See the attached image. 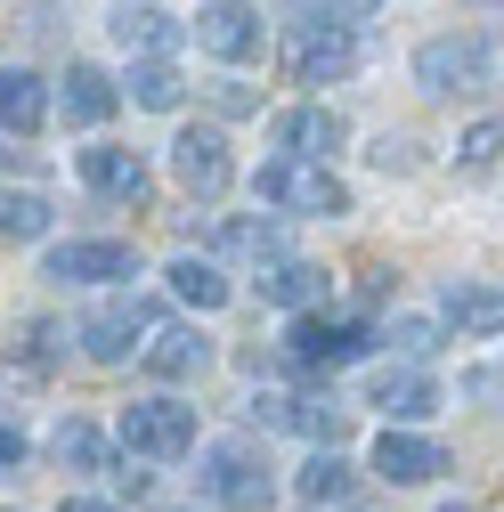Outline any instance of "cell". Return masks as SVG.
Returning a JSON list of instances; mask_svg holds the SVG:
<instances>
[{"mask_svg": "<svg viewBox=\"0 0 504 512\" xmlns=\"http://www.w3.org/2000/svg\"><path fill=\"white\" fill-rule=\"evenodd\" d=\"M252 196H261L269 212H293V220H342L350 212V187L318 155H269L261 171H252Z\"/></svg>", "mask_w": 504, "mask_h": 512, "instance_id": "6da1fadb", "label": "cell"}, {"mask_svg": "<svg viewBox=\"0 0 504 512\" xmlns=\"http://www.w3.org/2000/svg\"><path fill=\"white\" fill-rule=\"evenodd\" d=\"M277 66H285V82H309V90L350 82V74H358V25H334V17H293V25H285V41H277Z\"/></svg>", "mask_w": 504, "mask_h": 512, "instance_id": "7a4b0ae2", "label": "cell"}, {"mask_svg": "<svg viewBox=\"0 0 504 512\" xmlns=\"http://www.w3.org/2000/svg\"><path fill=\"white\" fill-rule=\"evenodd\" d=\"M196 480H204V504L212 512H261L277 496V472H269V456L252 439H212L204 464H196Z\"/></svg>", "mask_w": 504, "mask_h": 512, "instance_id": "3957f363", "label": "cell"}, {"mask_svg": "<svg viewBox=\"0 0 504 512\" xmlns=\"http://www.w3.org/2000/svg\"><path fill=\"white\" fill-rule=\"evenodd\" d=\"M415 82H423L431 98H480V90L496 82V49H488L480 33H431V41L415 49Z\"/></svg>", "mask_w": 504, "mask_h": 512, "instance_id": "277c9868", "label": "cell"}, {"mask_svg": "<svg viewBox=\"0 0 504 512\" xmlns=\"http://www.w3.org/2000/svg\"><path fill=\"white\" fill-rule=\"evenodd\" d=\"M122 447L147 456V464L196 456V407H187V399H139V407H122Z\"/></svg>", "mask_w": 504, "mask_h": 512, "instance_id": "5b68a950", "label": "cell"}, {"mask_svg": "<svg viewBox=\"0 0 504 512\" xmlns=\"http://www.w3.org/2000/svg\"><path fill=\"white\" fill-rule=\"evenodd\" d=\"M155 326H163L155 301L114 293V301H98V309L82 317V350H90L98 366H122V358H139V350H147V334H155Z\"/></svg>", "mask_w": 504, "mask_h": 512, "instance_id": "8992f818", "label": "cell"}, {"mask_svg": "<svg viewBox=\"0 0 504 512\" xmlns=\"http://www.w3.org/2000/svg\"><path fill=\"white\" fill-rule=\"evenodd\" d=\"M252 423H269V431H301V439H318V447H342L350 439V407L334 391H252Z\"/></svg>", "mask_w": 504, "mask_h": 512, "instance_id": "52a82bcc", "label": "cell"}, {"mask_svg": "<svg viewBox=\"0 0 504 512\" xmlns=\"http://www.w3.org/2000/svg\"><path fill=\"white\" fill-rule=\"evenodd\" d=\"M49 277L57 285H131L139 277V244H122V236H66V244H49Z\"/></svg>", "mask_w": 504, "mask_h": 512, "instance_id": "ba28073f", "label": "cell"}, {"mask_svg": "<svg viewBox=\"0 0 504 512\" xmlns=\"http://www.w3.org/2000/svg\"><path fill=\"white\" fill-rule=\"evenodd\" d=\"M374 350V334L366 326H350V317H293L285 326V358L293 366H318V374H334V366H350V358H366Z\"/></svg>", "mask_w": 504, "mask_h": 512, "instance_id": "9c48e42d", "label": "cell"}, {"mask_svg": "<svg viewBox=\"0 0 504 512\" xmlns=\"http://www.w3.org/2000/svg\"><path fill=\"white\" fill-rule=\"evenodd\" d=\"M187 33H196V49L220 57V66H244V57H261V9H252V0H204Z\"/></svg>", "mask_w": 504, "mask_h": 512, "instance_id": "30bf717a", "label": "cell"}, {"mask_svg": "<svg viewBox=\"0 0 504 512\" xmlns=\"http://www.w3.org/2000/svg\"><path fill=\"white\" fill-rule=\"evenodd\" d=\"M448 472V447L423 439L415 423H383V439H374V480H391V488H423Z\"/></svg>", "mask_w": 504, "mask_h": 512, "instance_id": "8fae6325", "label": "cell"}, {"mask_svg": "<svg viewBox=\"0 0 504 512\" xmlns=\"http://www.w3.org/2000/svg\"><path fill=\"white\" fill-rule=\"evenodd\" d=\"M171 171H179V187H187V196H228V179H236V155H228V139L220 131H204V122H196V131H179L171 139Z\"/></svg>", "mask_w": 504, "mask_h": 512, "instance_id": "7c38bea8", "label": "cell"}, {"mask_svg": "<svg viewBox=\"0 0 504 512\" xmlns=\"http://www.w3.org/2000/svg\"><path fill=\"white\" fill-rule=\"evenodd\" d=\"M82 179H90V196L106 204H155V171L131 155V147H82Z\"/></svg>", "mask_w": 504, "mask_h": 512, "instance_id": "4fadbf2b", "label": "cell"}, {"mask_svg": "<svg viewBox=\"0 0 504 512\" xmlns=\"http://www.w3.org/2000/svg\"><path fill=\"white\" fill-rule=\"evenodd\" d=\"M139 366H147L155 382H196V374L212 366V342H204L196 326H155L147 350H139Z\"/></svg>", "mask_w": 504, "mask_h": 512, "instance_id": "5bb4252c", "label": "cell"}, {"mask_svg": "<svg viewBox=\"0 0 504 512\" xmlns=\"http://www.w3.org/2000/svg\"><path fill=\"white\" fill-rule=\"evenodd\" d=\"M106 25H114V41L131 49V57H171V49L187 41V25H179V17H163L155 0H122Z\"/></svg>", "mask_w": 504, "mask_h": 512, "instance_id": "9a60e30c", "label": "cell"}, {"mask_svg": "<svg viewBox=\"0 0 504 512\" xmlns=\"http://www.w3.org/2000/svg\"><path fill=\"white\" fill-rule=\"evenodd\" d=\"M49 114H57V98H49V82H41V74L0 66V131H9V139H33Z\"/></svg>", "mask_w": 504, "mask_h": 512, "instance_id": "2e32d148", "label": "cell"}, {"mask_svg": "<svg viewBox=\"0 0 504 512\" xmlns=\"http://www.w3.org/2000/svg\"><path fill=\"white\" fill-rule=\"evenodd\" d=\"M374 407H383V423H423V415H439V382L423 366H383L374 374Z\"/></svg>", "mask_w": 504, "mask_h": 512, "instance_id": "e0dca14e", "label": "cell"}, {"mask_svg": "<svg viewBox=\"0 0 504 512\" xmlns=\"http://www.w3.org/2000/svg\"><path fill=\"white\" fill-rule=\"evenodd\" d=\"M49 98H57V114H66L74 131H98V122L114 114V98H122V90H114L98 66H66V82H57Z\"/></svg>", "mask_w": 504, "mask_h": 512, "instance_id": "ac0fdd59", "label": "cell"}, {"mask_svg": "<svg viewBox=\"0 0 504 512\" xmlns=\"http://www.w3.org/2000/svg\"><path fill=\"white\" fill-rule=\"evenodd\" d=\"M439 317H448L456 334L488 342V334H504V285H448L439 293Z\"/></svg>", "mask_w": 504, "mask_h": 512, "instance_id": "d6986e66", "label": "cell"}, {"mask_svg": "<svg viewBox=\"0 0 504 512\" xmlns=\"http://www.w3.org/2000/svg\"><path fill=\"white\" fill-rule=\"evenodd\" d=\"M261 301H269V309H293V317H301V309H318V301H326V269H318V261H293V252H285V261L261 269Z\"/></svg>", "mask_w": 504, "mask_h": 512, "instance_id": "ffe728a7", "label": "cell"}, {"mask_svg": "<svg viewBox=\"0 0 504 512\" xmlns=\"http://www.w3.org/2000/svg\"><path fill=\"white\" fill-rule=\"evenodd\" d=\"M342 139H350V131H342L334 106H293V114H277V147H285V155H318V163H326Z\"/></svg>", "mask_w": 504, "mask_h": 512, "instance_id": "44dd1931", "label": "cell"}, {"mask_svg": "<svg viewBox=\"0 0 504 512\" xmlns=\"http://www.w3.org/2000/svg\"><path fill=\"white\" fill-rule=\"evenodd\" d=\"M49 456L66 464V472H114V447H106V431L98 423H82V415H66L49 431Z\"/></svg>", "mask_w": 504, "mask_h": 512, "instance_id": "7402d4cb", "label": "cell"}, {"mask_svg": "<svg viewBox=\"0 0 504 512\" xmlns=\"http://www.w3.org/2000/svg\"><path fill=\"white\" fill-rule=\"evenodd\" d=\"M57 228L49 196H33V187H0V244H41Z\"/></svg>", "mask_w": 504, "mask_h": 512, "instance_id": "603a6c76", "label": "cell"}, {"mask_svg": "<svg viewBox=\"0 0 504 512\" xmlns=\"http://www.w3.org/2000/svg\"><path fill=\"white\" fill-rule=\"evenodd\" d=\"M163 277H171V293H179L187 309H228V301H236V285L220 277V261H196V252H187V261H171Z\"/></svg>", "mask_w": 504, "mask_h": 512, "instance_id": "cb8c5ba5", "label": "cell"}, {"mask_svg": "<svg viewBox=\"0 0 504 512\" xmlns=\"http://www.w3.org/2000/svg\"><path fill=\"white\" fill-rule=\"evenodd\" d=\"M131 98H139L147 114H171V106L187 98V74L171 66V57H139V66H131Z\"/></svg>", "mask_w": 504, "mask_h": 512, "instance_id": "d4e9b609", "label": "cell"}, {"mask_svg": "<svg viewBox=\"0 0 504 512\" xmlns=\"http://www.w3.org/2000/svg\"><path fill=\"white\" fill-rule=\"evenodd\" d=\"M293 488H301V504H342L358 480H350V464L334 456V447H318V456H309V464L293 472Z\"/></svg>", "mask_w": 504, "mask_h": 512, "instance_id": "484cf974", "label": "cell"}, {"mask_svg": "<svg viewBox=\"0 0 504 512\" xmlns=\"http://www.w3.org/2000/svg\"><path fill=\"white\" fill-rule=\"evenodd\" d=\"M496 163H504V122L488 114V122H472V131L456 139V171H464V179H488Z\"/></svg>", "mask_w": 504, "mask_h": 512, "instance_id": "4316f807", "label": "cell"}, {"mask_svg": "<svg viewBox=\"0 0 504 512\" xmlns=\"http://www.w3.org/2000/svg\"><path fill=\"white\" fill-rule=\"evenodd\" d=\"M391 342H399L407 358H423V350H439V326H431V317H399V326H391Z\"/></svg>", "mask_w": 504, "mask_h": 512, "instance_id": "83f0119b", "label": "cell"}, {"mask_svg": "<svg viewBox=\"0 0 504 512\" xmlns=\"http://www.w3.org/2000/svg\"><path fill=\"white\" fill-rule=\"evenodd\" d=\"M366 155H374V171H415V139H391V131L374 139Z\"/></svg>", "mask_w": 504, "mask_h": 512, "instance_id": "f1b7e54d", "label": "cell"}, {"mask_svg": "<svg viewBox=\"0 0 504 512\" xmlns=\"http://www.w3.org/2000/svg\"><path fill=\"white\" fill-rule=\"evenodd\" d=\"M374 0H301V17H334V25H366Z\"/></svg>", "mask_w": 504, "mask_h": 512, "instance_id": "f546056e", "label": "cell"}, {"mask_svg": "<svg viewBox=\"0 0 504 512\" xmlns=\"http://www.w3.org/2000/svg\"><path fill=\"white\" fill-rule=\"evenodd\" d=\"M0 464H25V431L17 423H0Z\"/></svg>", "mask_w": 504, "mask_h": 512, "instance_id": "4dcf8cb0", "label": "cell"}, {"mask_svg": "<svg viewBox=\"0 0 504 512\" xmlns=\"http://www.w3.org/2000/svg\"><path fill=\"white\" fill-rule=\"evenodd\" d=\"M57 512H122V504H98V496H66Z\"/></svg>", "mask_w": 504, "mask_h": 512, "instance_id": "1f68e13d", "label": "cell"}, {"mask_svg": "<svg viewBox=\"0 0 504 512\" xmlns=\"http://www.w3.org/2000/svg\"><path fill=\"white\" fill-rule=\"evenodd\" d=\"M25 163V147H9V131H0V171H17Z\"/></svg>", "mask_w": 504, "mask_h": 512, "instance_id": "d6a6232c", "label": "cell"}, {"mask_svg": "<svg viewBox=\"0 0 504 512\" xmlns=\"http://www.w3.org/2000/svg\"><path fill=\"white\" fill-rule=\"evenodd\" d=\"M439 512H480V504H439Z\"/></svg>", "mask_w": 504, "mask_h": 512, "instance_id": "836d02e7", "label": "cell"}, {"mask_svg": "<svg viewBox=\"0 0 504 512\" xmlns=\"http://www.w3.org/2000/svg\"><path fill=\"white\" fill-rule=\"evenodd\" d=\"M496 9H504V0H496Z\"/></svg>", "mask_w": 504, "mask_h": 512, "instance_id": "e575fe53", "label": "cell"}]
</instances>
